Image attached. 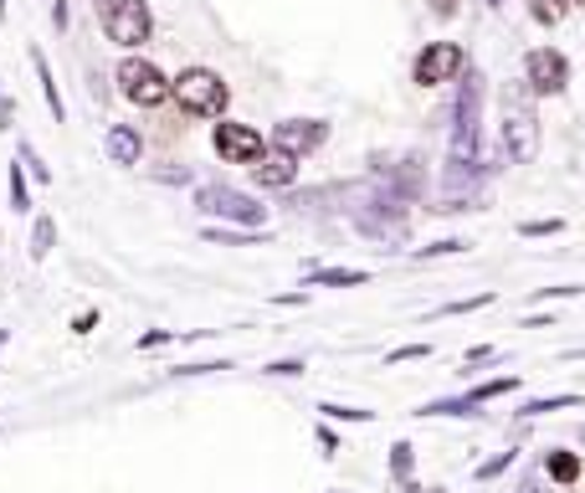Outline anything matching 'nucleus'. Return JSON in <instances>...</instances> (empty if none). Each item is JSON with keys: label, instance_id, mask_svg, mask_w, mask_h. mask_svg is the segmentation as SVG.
<instances>
[{"label": "nucleus", "instance_id": "nucleus-1", "mask_svg": "<svg viewBox=\"0 0 585 493\" xmlns=\"http://www.w3.org/2000/svg\"><path fill=\"white\" fill-rule=\"evenodd\" d=\"M498 149H504V165H534L539 155V108L524 78L504 82L498 93Z\"/></svg>", "mask_w": 585, "mask_h": 493}, {"label": "nucleus", "instance_id": "nucleus-2", "mask_svg": "<svg viewBox=\"0 0 585 493\" xmlns=\"http://www.w3.org/2000/svg\"><path fill=\"white\" fill-rule=\"evenodd\" d=\"M170 98L180 103V114H190V119H221L227 103H231V88L221 82V72H211V67H186V72L170 82Z\"/></svg>", "mask_w": 585, "mask_h": 493}, {"label": "nucleus", "instance_id": "nucleus-3", "mask_svg": "<svg viewBox=\"0 0 585 493\" xmlns=\"http://www.w3.org/2000/svg\"><path fill=\"white\" fill-rule=\"evenodd\" d=\"M196 206H200V216H211V221H231V227H267V206L257 196H247V190H237V186H200Z\"/></svg>", "mask_w": 585, "mask_h": 493}, {"label": "nucleus", "instance_id": "nucleus-4", "mask_svg": "<svg viewBox=\"0 0 585 493\" xmlns=\"http://www.w3.org/2000/svg\"><path fill=\"white\" fill-rule=\"evenodd\" d=\"M467 72V47L463 41H426L422 52L412 57V82L416 88H442L457 82Z\"/></svg>", "mask_w": 585, "mask_h": 493}, {"label": "nucleus", "instance_id": "nucleus-5", "mask_svg": "<svg viewBox=\"0 0 585 493\" xmlns=\"http://www.w3.org/2000/svg\"><path fill=\"white\" fill-rule=\"evenodd\" d=\"M103 31L113 47L133 52V47H145L155 37V11H149V0H113L103 11Z\"/></svg>", "mask_w": 585, "mask_h": 493}, {"label": "nucleus", "instance_id": "nucleus-6", "mask_svg": "<svg viewBox=\"0 0 585 493\" xmlns=\"http://www.w3.org/2000/svg\"><path fill=\"white\" fill-rule=\"evenodd\" d=\"M524 88L534 98H559L571 88V57L559 47H529L524 52Z\"/></svg>", "mask_w": 585, "mask_h": 493}, {"label": "nucleus", "instance_id": "nucleus-7", "mask_svg": "<svg viewBox=\"0 0 585 493\" xmlns=\"http://www.w3.org/2000/svg\"><path fill=\"white\" fill-rule=\"evenodd\" d=\"M119 93L139 108H160L170 98V78L149 57H123L119 62Z\"/></svg>", "mask_w": 585, "mask_h": 493}, {"label": "nucleus", "instance_id": "nucleus-8", "mask_svg": "<svg viewBox=\"0 0 585 493\" xmlns=\"http://www.w3.org/2000/svg\"><path fill=\"white\" fill-rule=\"evenodd\" d=\"M211 145H216V155H221L227 165H257V160H262V149H267V139L252 129V124L221 119V124H216V134H211Z\"/></svg>", "mask_w": 585, "mask_h": 493}, {"label": "nucleus", "instance_id": "nucleus-9", "mask_svg": "<svg viewBox=\"0 0 585 493\" xmlns=\"http://www.w3.org/2000/svg\"><path fill=\"white\" fill-rule=\"evenodd\" d=\"M272 145L304 160V155H314V149L329 145V119H282V124H272Z\"/></svg>", "mask_w": 585, "mask_h": 493}, {"label": "nucleus", "instance_id": "nucleus-10", "mask_svg": "<svg viewBox=\"0 0 585 493\" xmlns=\"http://www.w3.org/2000/svg\"><path fill=\"white\" fill-rule=\"evenodd\" d=\"M252 180L262 190H292V186H298V155H288V149H278V145H267L262 160L252 165Z\"/></svg>", "mask_w": 585, "mask_h": 493}, {"label": "nucleus", "instance_id": "nucleus-11", "mask_svg": "<svg viewBox=\"0 0 585 493\" xmlns=\"http://www.w3.org/2000/svg\"><path fill=\"white\" fill-rule=\"evenodd\" d=\"M103 155L113 165H139V160H145V139H139L133 124H113V129L103 134Z\"/></svg>", "mask_w": 585, "mask_h": 493}, {"label": "nucleus", "instance_id": "nucleus-12", "mask_svg": "<svg viewBox=\"0 0 585 493\" xmlns=\"http://www.w3.org/2000/svg\"><path fill=\"white\" fill-rule=\"evenodd\" d=\"M581 453H571V447H549L545 453V479L549 483H575L581 479Z\"/></svg>", "mask_w": 585, "mask_h": 493}, {"label": "nucleus", "instance_id": "nucleus-13", "mask_svg": "<svg viewBox=\"0 0 585 493\" xmlns=\"http://www.w3.org/2000/svg\"><path fill=\"white\" fill-rule=\"evenodd\" d=\"M314 288H359V283H370L365 267H319V273H308Z\"/></svg>", "mask_w": 585, "mask_h": 493}, {"label": "nucleus", "instance_id": "nucleus-14", "mask_svg": "<svg viewBox=\"0 0 585 493\" xmlns=\"http://www.w3.org/2000/svg\"><path fill=\"white\" fill-rule=\"evenodd\" d=\"M31 67H37V82H41V93H47V108H52V119L62 124L67 119V103H62V93H57V78H52V62L41 52H31Z\"/></svg>", "mask_w": 585, "mask_h": 493}, {"label": "nucleus", "instance_id": "nucleus-15", "mask_svg": "<svg viewBox=\"0 0 585 493\" xmlns=\"http://www.w3.org/2000/svg\"><path fill=\"white\" fill-rule=\"evenodd\" d=\"M514 391H519V375H493V381H483V386L467 391V401H473V406H488V401L514 396Z\"/></svg>", "mask_w": 585, "mask_h": 493}, {"label": "nucleus", "instance_id": "nucleus-16", "mask_svg": "<svg viewBox=\"0 0 585 493\" xmlns=\"http://www.w3.org/2000/svg\"><path fill=\"white\" fill-rule=\"evenodd\" d=\"M206 241H221V247H257V241H267V227H241V231L206 227Z\"/></svg>", "mask_w": 585, "mask_h": 493}, {"label": "nucleus", "instance_id": "nucleus-17", "mask_svg": "<svg viewBox=\"0 0 585 493\" xmlns=\"http://www.w3.org/2000/svg\"><path fill=\"white\" fill-rule=\"evenodd\" d=\"M467 247H473L467 237H442V241H432V247H416L412 263H432V257H463Z\"/></svg>", "mask_w": 585, "mask_h": 493}, {"label": "nucleus", "instance_id": "nucleus-18", "mask_svg": "<svg viewBox=\"0 0 585 493\" xmlns=\"http://www.w3.org/2000/svg\"><path fill=\"white\" fill-rule=\"evenodd\" d=\"M571 406H581V396L575 391H559V396H545V401H524L519 416H545V412H571Z\"/></svg>", "mask_w": 585, "mask_h": 493}, {"label": "nucleus", "instance_id": "nucleus-19", "mask_svg": "<svg viewBox=\"0 0 585 493\" xmlns=\"http://www.w3.org/2000/svg\"><path fill=\"white\" fill-rule=\"evenodd\" d=\"M529 16L539 27H559V21L571 16V0H529Z\"/></svg>", "mask_w": 585, "mask_h": 493}, {"label": "nucleus", "instance_id": "nucleus-20", "mask_svg": "<svg viewBox=\"0 0 585 493\" xmlns=\"http://www.w3.org/2000/svg\"><path fill=\"white\" fill-rule=\"evenodd\" d=\"M493 288H483V294H473V298H453V304H442L437 314H432V319H453V314H473V308H488L493 304Z\"/></svg>", "mask_w": 585, "mask_h": 493}, {"label": "nucleus", "instance_id": "nucleus-21", "mask_svg": "<svg viewBox=\"0 0 585 493\" xmlns=\"http://www.w3.org/2000/svg\"><path fill=\"white\" fill-rule=\"evenodd\" d=\"M565 231V216H534V221H519V237L534 241V237H559Z\"/></svg>", "mask_w": 585, "mask_h": 493}, {"label": "nucleus", "instance_id": "nucleus-22", "mask_svg": "<svg viewBox=\"0 0 585 493\" xmlns=\"http://www.w3.org/2000/svg\"><path fill=\"white\" fill-rule=\"evenodd\" d=\"M52 241H57V221L52 216H37V227H31V257L41 263V257L52 253Z\"/></svg>", "mask_w": 585, "mask_h": 493}, {"label": "nucleus", "instance_id": "nucleus-23", "mask_svg": "<svg viewBox=\"0 0 585 493\" xmlns=\"http://www.w3.org/2000/svg\"><path fill=\"white\" fill-rule=\"evenodd\" d=\"M416 447L412 442H396V447H390V479L396 483H412V463H416Z\"/></svg>", "mask_w": 585, "mask_h": 493}, {"label": "nucleus", "instance_id": "nucleus-24", "mask_svg": "<svg viewBox=\"0 0 585 493\" xmlns=\"http://www.w3.org/2000/svg\"><path fill=\"white\" fill-rule=\"evenodd\" d=\"M11 206H16V211H31V196H27V165H11Z\"/></svg>", "mask_w": 585, "mask_h": 493}, {"label": "nucleus", "instance_id": "nucleus-25", "mask_svg": "<svg viewBox=\"0 0 585 493\" xmlns=\"http://www.w3.org/2000/svg\"><path fill=\"white\" fill-rule=\"evenodd\" d=\"M319 412L329 416V422H370L375 416V412H359V406H334V401H324Z\"/></svg>", "mask_w": 585, "mask_h": 493}, {"label": "nucleus", "instance_id": "nucleus-26", "mask_svg": "<svg viewBox=\"0 0 585 493\" xmlns=\"http://www.w3.org/2000/svg\"><path fill=\"white\" fill-rule=\"evenodd\" d=\"M514 457H519L514 447H508V453H498V457H488V463L478 467V483H488V479H498V473H508V467H514Z\"/></svg>", "mask_w": 585, "mask_h": 493}, {"label": "nucleus", "instance_id": "nucleus-27", "mask_svg": "<svg viewBox=\"0 0 585 493\" xmlns=\"http://www.w3.org/2000/svg\"><path fill=\"white\" fill-rule=\"evenodd\" d=\"M432 355V345H400V349H390L386 355V365H406V361H426Z\"/></svg>", "mask_w": 585, "mask_h": 493}, {"label": "nucleus", "instance_id": "nucleus-28", "mask_svg": "<svg viewBox=\"0 0 585 493\" xmlns=\"http://www.w3.org/2000/svg\"><path fill=\"white\" fill-rule=\"evenodd\" d=\"M585 288L581 283H559V288H534V298H539V304H549V298H581Z\"/></svg>", "mask_w": 585, "mask_h": 493}, {"label": "nucleus", "instance_id": "nucleus-29", "mask_svg": "<svg viewBox=\"0 0 585 493\" xmlns=\"http://www.w3.org/2000/svg\"><path fill=\"white\" fill-rule=\"evenodd\" d=\"M21 165H27V170L37 175L41 186H47V180H52V170H47V165H41V155H37V149H31V145H21Z\"/></svg>", "mask_w": 585, "mask_h": 493}, {"label": "nucleus", "instance_id": "nucleus-30", "mask_svg": "<svg viewBox=\"0 0 585 493\" xmlns=\"http://www.w3.org/2000/svg\"><path fill=\"white\" fill-rule=\"evenodd\" d=\"M426 11L437 16V21H453V16L463 11V0H426Z\"/></svg>", "mask_w": 585, "mask_h": 493}, {"label": "nucleus", "instance_id": "nucleus-31", "mask_svg": "<svg viewBox=\"0 0 585 493\" xmlns=\"http://www.w3.org/2000/svg\"><path fill=\"white\" fill-rule=\"evenodd\" d=\"M493 355H498V349H493V345H478V349H467V355H463V371H467V365H488Z\"/></svg>", "mask_w": 585, "mask_h": 493}, {"label": "nucleus", "instance_id": "nucleus-32", "mask_svg": "<svg viewBox=\"0 0 585 493\" xmlns=\"http://www.w3.org/2000/svg\"><path fill=\"white\" fill-rule=\"evenodd\" d=\"M267 375H304V361H278L267 365Z\"/></svg>", "mask_w": 585, "mask_h": 493}, {"label": "nucleus", "instance_id": "nucleus-33", "mask_svg": "<svg viewBox=\"0 0 585 493\" xmlns=\"http://www.w3.org/2000/svg\"><path fill=\"white\" fill-rule=\"evenodd\" d=\"M11 119H16V103L11 98H0V129H11Z\"/></svg>", "mask_w": 585, "mask_h": 493}, {"label": "nucleus", "instance_id": "nucleus-34", "mask_svg": "<svg viewBox=\"0 0 585 493\" xmlns=\"http://www.w3.org/2000/svg\"><path fill=\"white\" fill-rule=\"evenodd\" d=\"M519 493H539V479H529V483H519Z\"/></svg>", "mask_w": 585, "mask_h": 493}, {"label": "nucleus", "instance_id": "nucleus-35", "mask_svg": "<svg viewBox=\"0 0 585 493\" xmlns=\"http://www.w3.org/2000/svg\"><path fill=\"white\" fill-rule=\"evenodd\" d=\"M108 6H113V0H93V11H98V16H103V11H108Z\"/></svg>", "mask_w": 585, "mask_h": 493}, {"label": "nucleus", "instance_id": "nucleus-36", "mask_svg": "<svg viewBox=\"0 0 585 493\" xmlns=\"http://www.w3.org/2000/svg\"><path fill=\"white\" fill-rule=\"evenodd\" d=\"M406 493H442V489H412V483H406Z\"/></svg>", "mask_w": 585, "mask_h": 493}, {"label": "nucleus", "instance_id": "nucleus-37", "mask_svg": "<svg viewBox=\"0 0 585 493\" xmlns=\"http://www.w3.org/2000/svg\"><path fill=\"white\" fill-rule=\"evenodd\" d=\"M0 21H6V0H0Z\"/></svg>", "mask_w": 585, "mask_h": 493}, {"label": "nucleus", "instance_id": "nucleus-38", "mask_svg": "<svg viewBox=\"0 0 585 493\" xmlns=\"http://www.w3.org/2000/svg\"><path fill=\"white\" fill-rule=\"evenodd\" d=\"M571 6H581V11H585V0H571Z\"/></svg>", "mask_w": 585, "mask_h": 493}]
</instances>
